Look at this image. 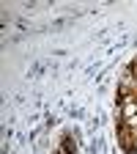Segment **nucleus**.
I'll list each match as a JSON object with an SVG mask.
<instances>
[{
    "label": "nucleus",
    "mask_w": 137,
    "mask_h": 154,
    "mask_svg": "<svg viewBox=\"0 0 137 154\" xmlns=\"http://www.w3.org/2000/svg\"><path fill=\"white\" fill-rule=\"evenodd\" d=\"M118 140L126 151H134L137 149V129H126V127H118Z\"/></svg>",
    "instance_id": "1"
}]
</instances>
